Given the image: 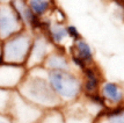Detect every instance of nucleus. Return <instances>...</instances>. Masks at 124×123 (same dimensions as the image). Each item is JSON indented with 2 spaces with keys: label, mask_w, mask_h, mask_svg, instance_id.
Instances as JSON below:
<instances>
[{
  "label": "nucleus",
  "mask_w": 124,
  "mask_h": 123,
  "mask_svg": "<svg viewBox=\"0 0 124 123\" xmlns=\"http://www.w3.org/2000/svg\"><path fill=\"white\" fill-rule=\"evenodd\" d=\"M11 4L15 8L20 20L23 23L24 29H28L31 33L42 32L43 20H41L39 17H37L32 13V11L29 8V6L27 5L26 1H23V2H11Z\"/></svg>",
  "instance_id": "nucleus-12"
},
{
  "label": "nucleus",
  "mask_w": 124,
  "mask_h": 123,
  "mask_svg": "<svg viewBox=\"0 0 124 123\" xmlns=\"http://www.w3.org/2000/svg\"><path fill=\"white\" fill-rule=\"evenodd\" d=\"M27 73L28 69L24 65L0 63V88L16 92L27 77Z\"/></svg>",
  "instance_id": "nucleus-8"
},
{
  "label": "nucleus",
  "mask_w": 124,
  "mask_h": 123,
  "mask_svg": "<svg viewBox=\"0 0 124 123\" xmlns=\"http://www.w3.org/2000/svg\"><path fill=\"white\" fill-rule=\"evenodd\" d=\"M26 0H11V2H23Z\"/></svg>",
  "instance_id": "nucleus-22"
},
{
  "label": "nucleus",
  "mask_w": 124,
  "mask_h": 123,
  "mask_svg": "<svg viewBox=\"0 0 124 123\" xmlns=\"http://www.w3.org/2000/svg\"><path fill=\"white\" fill-rule=\"evenodd\" d=\"M0 123H13V121L7 114H0Z\"/></svg>",
  "instance_id": "nucleus-19"
},
{
  "label": "nucleus",
  "mask_w": 124,
  "mask_h": 123,
  "mask_svg": "<svg viewBox=\"0 0 124 123\" xmlns=\"http://www.w3.org/2000/svg\"><path fill=\"white\" fill-rule=\"evenodd\" d=\"M67 22L58 21L54 19H43V29L42 32L45 34V36L51 42V44L54 48L67 49L70 47L71 41L67 35L66 30Z\"/></svg>",
  "instance_id": "nucleus-9"
},
{
  "label": "nucleus",
  "mask_w": 124,
  "mask_h": 123,
  "mask_svg": "<svg viewBox=\"0 0 124 123\" xmlns=\"http://www.w3.org/2000/svg\"><path fill=\"white\" fill-rule=\"evenodd\" d=\"M81 77V87H82V95H91L99 93L100 86L102 84L103 73L97 64L89 65L84 71L80 72Z\"/></svg>",
  "instance_id": "nucleus-10"
},
{
  "label": "nucleus",
  "mask_w": 124,
  "mask_h": 123,
  "mask_svg": "<svg viewBox=\"0 0 124 123\" xmlns=\"http://www.w3.org/2000/svg\"><path fill=\"white\" fill-rule=\"evenodd\" d=\"M38 123H66V117H65L63 107L44 110Z\"/></svg>",
  "instance_id": "nucleus-16"
},
{
  "label": "nucleus",
  "mask_w": 124,
  "mask_h": 123,
  "mask_svg": "<svg viewBox=\"0 0 124 123\" xmlns=\"http://www.w3.org/2000/svg\"><path fill=\"white\" fill-rule=\"evenodd\" d=\"M23 23L11 2L0 5V42L23 30Z\"/></svg>",
  "instance_id": "nucleus-7"
},
{
  "label": "nucleus",
  "mask_w": 124,
  "mask_h": 123,
  "mask_svg": "<svg viewBox=\"0 0 124 123\" xmlns=\"http://www.w3.org/2000/svg\"><path fill=\"white\" fill-rule=\"evenodd\" d=\"M72 70L80 73L89 65L95 64V54L94 49L84 37L77 40L70 44L67 48Z\"/></svg>",
  "instance_id": "nucleus-5"
},
{
  "label": "nucleus",
  "mask_w": 124,
  "mask_h": 123,
  "mask_svg": "<svg viewBox=\"0 0 124 123\" xmlns=\"http://www.w3.org/2000/svg\"><path fill=\"white\" fill-rule=\"evenodd\" d=\"M26 2L32 13L41 20L48 17L57 6V0H26Z\"/></svg>",
  "instance_id": "nucleus-14"
},
{
  "label": "nucleus",
  "mask_w": 124,
  "mask_h": 123,
  "mask_svg": "<svg viewBox=\"0 0 124 123\" xmlns=\"http://www.w3.org/2000/svg\"><path fill=\"white\" fill-rule=\"evenodd\" d=\"M99 94L101 95L107 108H114L124 105V88L116 81L103 80Z\"/></svg>",
  "instance_id": "nucleus-11"
},
{
  "label": "nucleus",
  "mask_w": 124,
  "mask_h": 123,
  "mask_svg": "<svg viewBox=\"0 0 124 123\" xmlns=\"http://www.w3.org/2000/svg\"><path fill=\"white\" fill-rule=\"evenodd\" d=\"M123 1H124V0H123Z\"/></svg>",
  "instance_id": "nucleus-23"
},
{
  "label": "nucleus",
  "mask_w": 124,
  "mask_h": 123,
  "mask_svg": "<svg viewBox=\"0 0 124 123\" xmlns=\"http://www.w3.org/2000/svg\"><path fill=\"white\" fill-rule=\"evenodd\" d=\"M7 2H11V0H0V5L1 4H7Z\"/></svg>",
  "instance_id": "nucleus-21"
},
{
  "label": "nucleus",
  "mask_w": 124,
  "mask_h": 123,
  "mask_svg": "<svg viewBox=\"0 0 124 123\" xmlns=\"http://www.w3.org/2000/svg\"><path fill=\"white\" fill-rule=\"evenodd\" d=\"M54 49V47L51 44V42L48 40L43 32L34 33L31 47L29 51L26 67L28 70L35 69V67H41L43 65L44 60L46 59L49 54Z\"/></svg>",
  "instance_id": "nucleus-6"
},
{
  "label": "nucleus",
  "mask_w": 124,
  "mask_h": 123,
  "mask_svg": "<svg viewBox=\"0 0 124 123\" xmlns=\"http://www.w3.org/2000/svg\"><path fill=\"white\" fill-rule=\"evenodd\" d=\"M42 67L46 71H69L72 70L67 49L54 48L46 59L44 60Z\"/></svg>",
  "instance_id": "nucleus-13"
},
{
  "label": "nucleus",
  "mask_w": 124,
  "mask_h": 123,
  "mask_svg": "<svg viewBox=\"0 0 124 123\" xmlns=\"http://www.w3.org/2000/svg\"><path fill=\"white\" fill-rule=\"evenodd\" d=\"M0 63H2V54H1V42H0Z\"/></svg>",
  "instance_id": "nucleus-20"
},
{
  "label": "nucleus",
  "mask_w": 124,
  "mask_h": 123,
  "mask_svg": "<svg viewBox=\"0 0 124 123\" xmlns=\"http://www.w3.org/2000/svg\"><path fill=\"white\" fill-rule=\"evenodd\" d=\"M34 33L23 29L17 34L1 42L2 62L15 65H24L27 63Z\"/></svg>",
  "instance_id": "nucleus-3"
},
{
  "label": "nucleus",
  "mask_w": 124,
  "mask_h": 123,
  "mask_svg": "<svg viewBox=\"0 0 124 123\" xmlns=\"http://www.w3.org/2000/svg\"><path fill=\"white\" fill-rule=\"evenodd\" d=\"M66 30H67V35H69V38H70L71 43L82 37L80 30H79L78 27H77L76 25H73V23L67 22V25H66Z\"/></svg>",
  "instance_id": "nucleus-18"
},
{
  "label": "nucleus",
  "mask_w": 124,
  "mask_h": 123,
  "mask_svg": "<svg viewBox=\"0 0 124 123\" xmlns=\"http://www.w3.org/2000/svg\"><path fill=\"white\" fill-rule=\"evenodd\" d=\"M14 92L0 88V114H7Z\"/></svg>",
  "instance_id": "nucleus-17"
},
{
  "label": "nucleus",
  "mask_w": 124,
  "mask_h": 123,
  "mask_svg": "<svg viewBox=\"0 0 124 123\" xmlns=\"http://www.w3.org/2000/svg\"><path fill=\"white\" fill-rule=\"evenodd\" d=\"M94 123H124V105L104 109Z\"/></svg>",
  "instance_id": "nucleus-15"
},
{
  "label": "nucleus",
  "mask_w": 124,
  "mask_h": 123,
  "mask_svg": "<svg viewBox=\"0 0 124 123\" xmlns=\"http://www.w3.org/2000/svg\"><path fill=\"white\" fill-rule=\"evenodd\" d=\"M46 80L62 103V107L80 100L82 96L80 73L74 70L46 71Z\"/></svg>",
  "instance_id": "nucleus-2"
},
{
  "label": "nucleus",
  "mask_w": 124,
  "mask_h": 123,
  "mask_svg": "<svg viewBox=\"0 0 124 123\" xmlns=\"http://www.w3.org/2000/svg\"><path fill=\"white\" fill-rule=\"evenodd\" d=\"M16 92L43 110L62 107V103L46 80V70L42 66L28 70L27 77Z\"/></svg>",
  "instance_id": "nucleus-1"
},
{
  "label": "nucleus",
  "mask_w": 124,
  "mask_h": 123,
  "mask_svg": "<svg viewBox=\"0 0 124 123\" xmlns=\"http://www.w3.org/2000/svg\"><path fill=\"white\" fill-rule=\"evenodd\" d=\"M44 110L14 92L7 115L13 123H38Z\"/></svg>",
  "instance_id": "nucleus-4"
}]
</instances>
